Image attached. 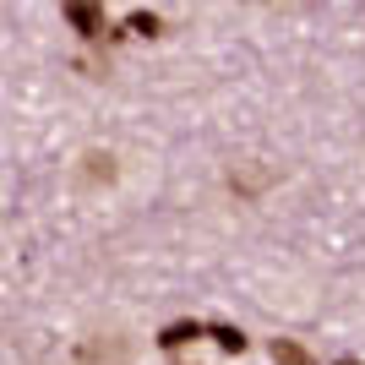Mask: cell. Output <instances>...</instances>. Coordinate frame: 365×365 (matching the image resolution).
I'll use <instances>...</instances> for the list:
<instances>
[{
	"mask_svg": "<svg viewBox=\"0 0 365 365\" xmlns=\"http://www.w3.org/2000/svg\"><path fill=\"white\" fill-rule=\"evenodd\" d=\"M71 360L76 365H131V338H82Z\"/></svg>",
	"mask_w": 365,
	"mask_h": 365,
	"instance_id": "obj_1",
	"label": "cell"
},
{
	"mask_svg": "<svg viewBox=\"0 0 365 365\" xmlns=\"http://www.w3.org/2000/svg\"><path fill=\"white\" fill-rule=\"evenodd\" d=\"M66 22H71L82 38H104V0H66Z\"/></svg>",
	"mask_w": 365,
	"mask_h": 365,
	"instance_id": "obj_2",
	"label": "cell"
},
{
	"mask_svg": "<svg viewBox=\"0 0 365 365\" xmlns=\"http://www.w3.org/2000/svg\"><path fill=\"white\" fill-rule=\"evenodd\" d=\"M202 333H207L202 322H169L164 333H158V349H169V354H175V349H185V344H197Z\"/></svg>",
	"mask_w": 365,
	"mask_h": 365,
	"instance_id": "obj_3",
	"label": "cell"
},
{
	"mask_svg": "<svg viewBox=\"0 0 365 365\" xmlns=\"http://www.w3.org/2000/svg\"><path fill=\"white\" fill-rule=\"evenodd\" d=\"M273 365H317V354L294 338H273Z\"/></svg>",
	"mask_w": 365,
	"mask_h": 365,
	"instance_id": "obj_4",
	"label": "cell"
},
{
	"mask_svg": "<svg viewBox=\"0 0 365 365\" xmlns=\"http://www.w3.org/2000/svg\"><path fill=\"white\" fill-rule=\"evenodd\" d=\"M207 338H213L224 354H240V349H245V333H240V327H229V322H213V327H207Z\"/></svg>",
	"mask_w": 365,
	"mask_h": 365,
	"instance_id": "obj_5",
	"label": "cell"
},
{
	"mask_svg": "<svg viewBox=\"0 0 365 365\" xmlns=\"http://www.w3.org/2000/svg\"><path fill=\"white\" fill-rule=\"evenodd\" d=\"M88 180H115V158L109 153H88Z\"/></svg>",
	"mask_w": 365,
	"mask_h": 365,
	"instance_id": "obj_6",
	"label": "cell"
},
{
	"mask_svg": "<svg viewBox=\"0 0 365 365\" xmlns=\"http://www.w3.org/2000/svg\"><path fill=\"white\" fill-rule=\"evenodd\" d=\"M125 28L142 33V38H158V28H164V22H158L153 11H131V22H125Z\"/></svg>",
	"mask_w": 365,
	"mask_h": 365,
	"instance_id": "obj_7",
	"label": "cell"
}]
</instances>
